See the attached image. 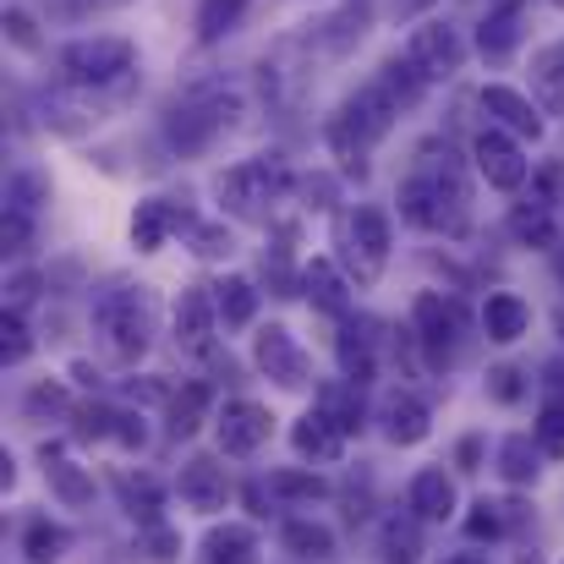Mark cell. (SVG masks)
Segmentation results:
<instances>
[{
    "label": "cell",
    "mask_w": 564,
    "mask_h": 564,
    "mask_svg": "<svg viewBox=\"0 0 564 564\" xmlns=\"http://www.w3.org/2000/svg\"><path fill=\"white\" fill-rule=\"evenodd\" d=\"M466 165L449 143H422L416 149V165L411 176L400 182V214L416 225V230H444V236H460L466 230Z\"/></svg>",
    "instance_id": "1"
},
{
    "label": "cell",
    "mask_w": 564,
    "mask_h": 564,
    "mask_svg": "<svg viewBox=\"0 0 564 564\" xmlns=\"http://www.w3.org/2000/svg\"><path fill=\"white\" fill-rule=\"evenodd\" d=\"M394 116H400V105L368 83V88H357L340 110H335V121H329V149H335V160L346 165V171H368V154H373V143L394 127Z\"/></svg>",
    "instance_id": "2"
},
{
    "label": "cell",
    "mask_w": 564,
    "mask_h": 564,
    "mask_svg": "<svg viewBox=\"0 0 564 564\" xmlns=\"http://www.w3.org/2000/svg\"><path fill=\"white\" fill-rule=\"evenodd\" d=\"M94 324L121 362H138L154 340V291L149 285H110L94 302Z\"/></svg>",
    "instance_id": "3"
},
{
    "label": "cell",
    "mask_w": 564,
    "mask_h": 564,
    "mask_svg": "<svg viewBox=\"0 0 564 564\" xmlns=\"http://www.w3.org/2000/svg\"><path fill=\"white\" fill-rule=\"evenodd\" d=\"M285 192H291V165L280 154H258V160H247V165H236V171L219 176L225 208L241 214V219H263Z\"/></svg>",
    "instance_id": "4"
},
{
    "label": "cell",
    "mask_w": 564,
    "mask_h": 564,
    "mask_svg": "<svg viewBox=\"0 0 564 564\" xmlns=\"http://www.w3.org/2000/svg\"><path fill=\"white\" fill-rule=\"evenodd\" d=\"M236 121V94H192L165 116V143L176 154H203Z\"/></svg>",
    "instance_id": "5"
},
{
    "label": "cell",
    "mask_w": 564,
    "mask_h": 564,
    "mask_svg": "<svg viewBox=\"0 0 564 564\" xmlns=\"http://www.w3.org/2000/svg\"><path fill=\"white\" fill-rule=\"evenodd\" d=\"M138 61V50L127 39H77L61 50V77L72 88H105L116 77H127Z\"/></svg>",
    "instance_id": "6"
},
{
    "label": "cell",
    "mask_w": 564,
    "mask_h": 564,
    "mask_svg": "<svg viewBox=\"0 0 564 564\" xmlns=\"http://www.w3.org/2000/svg\"><path fill=\"white\" fill-rule=\"evenodd\" d=\"M346 263L357 274V285H373L389 263V214L362 203L351 219H346Z\"/></svg>",
    "instance_id": "7"
},
{
    "label": "cell",
    "mask_w": 564,
    "mask_h": 564,
    "mask_svg": "<svg viewBox=\"0 0 564 564\" xmlns=\"http://www.w3.org/2000/svg\"><path fill=\"white\" fill-rule=\"evenodd\" d=\"M471 160H477V171L488 176V187H499V192L527 187V176H532V165H527L516 132H505V127H482L477 143H471Z\"/></svg>",
    "instance_id": "8"
},
{
    "label": "cell",
    "mask_w": 564,
    "mask_h": 564,
    "mask_svg": "<svg viewBox=\"0 0 564 564\" xmlns=\"http://www.w3.org/2000/svg\"><path fill=\"white\" fill-rule=\"evenodd\" d=\"M405 55L416 61V72H422L427 83H438V77H455V72H460L466 44H460V33H455L449 22H422V28H411Z\"/></svg>",
    "instance_id": "9"
},
{
    "label": "cell",
    "mask_w": 564,
    "mask_h": 564,
    "mask_svg": "<svg viewBox=\"0 0 564 564\" xmlns=\"http://www.w3.org/2000/svg\"><path fill=\"white\" fill-rule=\"evenodd\" d=\"M411 329H416V340L427 346V362L444 368L449 351H455V335H460V307L444 302L438 291H427V296H416V307H411Z\"/></svg>",
    "instance_id": "10"
},
{
    "label": "cell",
    "mask_w": 564,
    "mask_h": 564,
    "mask_svg": "<svg viewBox=\"0 0 564 564\" xmlns=\"http://www.w3.org/2000/svg\"><path fill=\"white\" fill-rule=\"evenodd\" d=\"M252 357H258V368L274 378L280 389H302V383H313V362H307V351H302V346L291 340V329H280V324L258 329Z\"/></svg>",
    "instance_id": "11"
},
{
    "label": "cell",
    "mask_w": 564,
    "mask_h": 564,
    "mask_svg": "<svg viewBox=\"0 0 564 564\" xmlns=\"http://www.w3.org/2000/svg\"><path fill=\"white\" fill-rule=\"evenodd\" d=\"M214 422H219V449H225V455H252V449H263L269 433H274V416H269V405H258V400H225V411H219Z\"/></svg>",
    "instance_id": "12"
},
{
    "label": "cell",
    "mask_w": 564,
    "mask_h": 564,
    "mask_svg": "<svg viewBox=\"0 0 564 564\" xmlns=\"http://www.w3.org/2000/svg\"><path fill=\"white\" fill-rule=\"evenodd\" d=\"M176 488H182V505L203 510V516H214V510L230 505V477H225V466L214 455H192L187 466H182V482Z\"/></svg>",
    "instance_id": "13"
},
{
    "label": "cell",
    "mask_w": 564,
    "mask_h": 564,
    "mask_svg": "<svg viewBox=\"0 0 564 564\" xmlns=\"http://www.w3.org/2000/svg\"><path fill=\"white\" fill-rule=\"evenodd\" d=\"M214 318H219L214 285H187L182 302H176V346L182 351H208L214 346Z\"/></svg>",
    "instance_id": "14"
},
{
    "label": "cell",
    "mask_w": 564,
    "mask_h": 564,
    "mask_svg": "<svg viewBox=\"0 0 564 564\" xmlns=\"http://www.w3.org/2000/svg\"><path fill=\"white\" fill-rule=\"evenodd\" d=\"M482 110L494 116V127H505V132H516V138H543V105H532L527 94H516V88H505V83H488L482 88Z\"/></svg>",
    "instance_id": "15"
},
{
    "label": "cell",
    "mask_w": 564,
    "mask_h": 564,
    "mask_svg": "<svg viewBox=\"0 0 564 564\" xmlns=\"http://www.w3.org/2000/svg\"><path fill=\"white\" fill-rule=\"evenodd\" d=\"M182 225L192 230L187 208H176V203H165V197H149V203H138V214H132V241H138V252H160L165 236L182 230Z\"/></svg>",
    "instance_id": "16"
},
{
    "label": "cell",
    "mask_w": 564,
    "mask_h": 564,
    "mask_svg": "<svg viewBox=\"0 0 564 564\" xmlns=\"http://www.w3.org/2000/svg\"><path fill=\"white\" fill-rule=\"evenodd\" d=\"M405 505H411V516H422V521H449V516H455V482L444 477V466H422V471L411 477Z\"/></svg>",
    "instance_id": "17"
},
{
    "label": "cell",
    "mask_w": 564,
    "mask_h": 564,
    "mask_svg": "<svg viewBox=\"0 0 564 564\" xmlns=\"http://www.w3.org/2000/svg\"><path fill=\"white\" fill-rule=\"evenodd\" d=\"M383 433H389V444H422L433 433V416H427V405L416 394L400 389V394L383 400Z\"/></svg>",
    "instance_id": "18"
},
{
    "label": "cell",
    "mask_w": 564,
    "mask_h": 564,
    "mask_svg": "<svg viewBox=\"0 0 564 564\" xmlns=\"http://www.w3.org/2000/svg\"><path fill=\"white\" fill-rule=\"evenodd\" d=\"M44 477H50V494H55L66 510L94 505V477H88L77 460H66L61 449H44Z\"/></svg>",
    "instance_id": "19"
},
{
    "label": "cell",
    "mask_w": 564,
    "mask_h": 564,
    "mask_svg": "<svg viewBox=\"0 0 564 564\" xmlns=\"http://www.w3.org/2000/svg\"><path fill=\"white\" fill-rule=\"evenodd\" d=\"M482 329H488V340H499V346H516V340L532 329V307H527L521 296L499 291V296H488V307H482Z\"/></svg>",
    "instance_id": "20"
},
{
    "label": "cell",
    "mask_w": 564,
    "mask_h": 564,
    "mask_svg": "<svg viewBox=\"0 0 564 564\" xmlns=\"http://www.w3.org/2000/svg\"><path fill=\"white\" fill-rule=\"evenodd\" d=\"M291 444H296V455H307V460H340L346 433H340L324 411H307V416L291 427Z\"/></svg>",
    "instance_id": "21"
},
{
    "label": "cell",
    "mask_w": 564,
    "mask_h": 564,
    "mask_svg": "<svg viewBox=\"0 0 564 564\" xmlns=\"http://www.w3.org/2000/svg\"><path fill=\"white\" fill-rule=\"evenodd\" d=\"M357 389H362V383H351V378H346V383H324V389H318V411H324L346 438L368 427V411H362V394H357Z\"/></svg>",
    "instance_id": "22"
},
{
    "label": "cell",
    "mask_w": 564,
    "mask_h": 564,
    "mask_svg": "<svg viewBox=\"0 0 564 564\" xmlns=\"http://www.w3.org/2000/svg\"><path fill=\"white\" fill-rule=\"evenodd\" d=\"M510 236H516L521 247H538V252H549V247L560 241V230H554V214H549V203H538V197L516 203V208H510Z\"/></svg>",
    "instance_id": "23"
},
{
    "label": "cell",
    "mask_w": 564,
    "mask_h": 564,
    "mask_svg": "<svg viewBox=\"0 0 564 564\" xmlns=\"http://www.w3.org/2000/svg\"><path fill=\"white\" fill-rule=\"evenodd\" d=\"M532 88H538L543 116H564V44L538 50V61H532Z\"/></svg>",
    "instance_id": "24"
},
{
    "label": "cell",
    "mask_w": 564,
    "mask_h": 564,
    "mask_svg": "<svg viewBox=\"0 0 564 564\" xmlns=\"http://www.w3.org/2000/svg\"><path fill=\"white\" fill-rule=\"evenodd\" d=\"M302 291H307L313 307H324V313H346V274H340L329 258H313V263L302 269Z\"/></svg>",
    "instance_id": "25"
},
{
    "label": "cell",
    "mask_w": 564,
    "mask_h": 564,
    "mask_svg": "<svg viewBox=\"0 0 564 564\" xmlns=\"http://www.w3.org/2000/svg\"><path fill=\"white\" fill-rule=\"evenodd\" d=\"M203 564H258L252 527H214L203 538Z\"/></svg>",
    "instance_id": "26"
},
{
    "label": "cell",
    "mask_w": 564,
    "mask_h": 564,
    "mask_svg": "<svg viewBox=\"0 0 564 564\" xmlns=\"http://www.w3.org/2000/svg\"><path fill=\"white\" fill-rule=\"evenodd\" d=\"M214 302H219L225 329H247V324L258 318V291H252V280H241V274L219 280V285H214Z\"/></svg>",
    "instance_id": "27"
},
{
    "label": "cell",
    "mask_w": 564,
    "mask_h": 564,
    "mask_svg": "<svg viewBox=\"0 0 564 564\" xmlns=\"http://www.w3.org/2000/svg\"><path fill=\"white\" fill-rule=\"evenodd\" d=\"M373 83L394 99V105H400V110H411V105L422 99V88H427V77L416 72V61H411V55H405V61H400V55H394V61H383Z\"/></svg>",
    "instance_id": "28"
},
{
    "label": "cell",
    "mask_w": 564,
    "mask_h": 564,
    "mask_svg": "<svg viewBox=\"0 0 564 564\" xmlns=\"http://www.w3.org/2000/svg\"><path fill=\"white\" fill-rule=\"evenodd\" d=\"M335 357H340V373L351 378V383H373V373H378L373 340H368L357 324H346V329H340V340H335Z\"/></svg>",
    "instance_id": "29"
},
{
    "label": "cell",
    "mask_w": 564,
    "mask_h": 564,
    "mask_svg": "<svg viewBox=\"0 0 564 564\" xmlns=\"http://www.w3.org/2000/svg\"><path fill=\"white\" fill-rule=\"evenodd\" d=\"M280 543H285L296 560H329V554H335V532L318 527V521H285V527H280Z\"/></svg>",
    "instance_id": "30"
},
{
    "label": "cell",
    "mask_w": 564,
    "mask_h": 564,
    "mask_svg": "<svg viewBox=\"0 0 564 564\" xmlns=\"http://www.w3.org/2000/svg\"><path fill=\"white\" fill-rule=\"evenodd\" d=\"M208 405H214V389H208V383H182V394L171 400V433H176V438H192V433L203 427Z\"/></svg>",
    "instance_id": "31"
},
{
    "label": "cell",
    "mask_w": 564,
    "mask_h": 564,
    "mask_svg": "<svg viewBox=\"0 0 564 564\" xmlns=\"http://www.w3.org/2000/svg\"><path fill=\"white\" fill-rule=\"evenodd\" d=\"M383 560L389 564L422 560V516H394V521L383 527Z\"/></svg>",
    "instance_id": "32"
},
{
    "label": "cell",
    "mask_w": 564,
    "mask_h": 564,
    "mask_svg": "<svg viewBox=\"0 0 564 564\" xmlns=\"http://www.w3.org/2000/svg\"><path fill=\"white\" fill-rule=\"evenodd\" d=\"M66 549H72V532H66V527H55V521H28V532H22V554H28L33 564H55Z\"/></svg>",
    "instance_id": "33"
},
{
    "label": "cell",
    "mask_w": 564,
    "mask_h": 564,
    "mask_svg": "<svg viewBox=\"0 0 564 564\" xmlns=\"http://www.w3.org/2000/svg\"><path fill=\"white\" fill-rule=\"evenodd\" d=\"M247 6H252V0H203V6H197V39H203V44H219V39L247 17Z\"/></svg>",
    "instance_id": "34"
},
{
    "label": "cell",
    "mask_w": 564,
    "mask_h": 564,
    "mask_svg": "<svg viewBox=\"0 0 564 564\" xmlns=\"http://www.w3.org/2000/svg\"><path fill=\"white\" fill-rule=\"evenodd\" d=\"M516 39H521V17H516V11H488V22H482V33H477V50H482L488 61H505V55L516 50Z\"/></svg>",
    "instance_id": "35"
},
{
    "label": "cell",
    "mask_w": 564,
    "mask_h": 564,
    "mask_svg": "<svg viewBox=\"0 0 564 564\" xmlns=\"http://www.w3.org/2000/svg\"><path fill=\"white\" fill-rule=\"evenodd\" d=\"M538 455H543V444L527 438V433H516V438L499 444V471H505L510 482H532V477H538Z\"/></svg>",
    "instance_id": "36"
},
{
    "label": "cell",
    "mask_w": 564,
    "mask_h": 564,
    "mask_svg": "<svg viewBox=\"0 0 564 564\" xmlns=\"http://www.w3.org/2000/svg\"><path fill=\"white\" fill-rule=\"evenodd\" d=\"M532 438L543 444V455L564 460V400H549V405L538 411V422H532Z\"/></svg>",
    "instance_id": "37"
},
{
    "label": "cell",
    "mask_w": 564,
    "mask_h": 564,
    "mask_svg": "<svg viewBox=\"0 0 564 564\" xmlns=\"http://www.w3.org/2000/svg\"><path fill=\"white\" fill-rule=\"evenodd\" d=\"M39 203H50V182H44V176L22 171V176H11V182H6V208H17V214H33Z\"/></svg>",
    "instance_id": "38"
},
{
    "label": "cell",
    "mask_w": 564,
    "mask_h": 564,
    "mask_svg": "<svg viewBox=\"0 0 564 564\" xmlns=\"http://www.w3.org/2000/svg\"><path fill=\"white\" fill-rule=\"evenodd\" d=\"M269 494H280V499H324L329 482L313 477V471H274L269 477Z\"/></svg>",
    "instance_id": "39"
},
{
    "label": "cell",
    "mask_w": 564,
    "mask_h": 564,
    "mask_svg": "<svg viewBox=\"0 0 564 564\" xmlns=\"http://www.w3.org/2000/svg\"><path fill=\"white\" fill-rule=\"evenodd\" d=\"M121 499L132 516H143V527H154V510H160V482L154 477H121Z\"/></svg>",
    "instance_id": "40"
},
{
    "label": "cell",
    "mask_w": 564,
    "mask_h": 564,
    "mask_svg": "<svg viewBox=\"0 0 564 564\" xmlns=\"http://www.w3.org/2000/svg\"><path fill=\"white\" fill-rule=\"evenodd\" d=\"M505 510H510V505H488V499H482V505H471V516H466V538H477V543H482V538H488V543H494V538H505V527H510V516H505Z\"/></svg>",
    "instance_id": "41"
},
{
    "label": "cell",
    "mask_w": 564,
    "mask_h": 564,
    "mask_svg": "<svg viewBox=\"0 0 564 564\" xmlns=\"http://www.w3.org/2000/svg\"><path fill=\"white\" fill-rule=\"evenodd\" d=\"M33 351V340H28V329H22V313H6L0 318V357L6 362H22Z\"/></svg>",
    "instance_id": "42"
},
{
    "label": "cell",
    "mask_w": 564,
    "mask_h": 564,
    "mask_svg": "<svg viewBox=\"0 0 564 564\" xmlns=\"http://www.w3.org/2000/svg\"><path fill=\"white\" fill-rule=\"evenodd\" d=\"M77 438H116V411L110 405H83L77 411Z\"/></svg>",
    "instance_id": "43"
},
{
    "label": "cell",
    "mask_w": 564,
    "mask_h": 564,
    "mask_svg": "<svg viewBox=\"0 0 564 564\" xmlns=\"http://www.w3.org/2000/svg\"><path fill=\"white\" fill-rule=\"evenodd\" d=\"M143 554L154 564H171L176 554H182V538L171 532V527H143Z\"/></svg>",
    "instance_id": "44"
},
{
    "label": "cell",
    "mask_w": 564,
    "mask_h": 564,
    "mask_svg": "<svg viewBox=\"0 0 564 564\" xmlns=\"http://www.w3.org/2000/svg\"><path fill=\"white\" fill-rule=\"evenodd\" d=\"M192 252L197 258H225L230 252V230L225 225H192Z\"/></svg>",
    "instance_id": "45"
},
{
    "label": "cell",
    "mask_w": 564,
    "mask_h": 564,
    "mask_svg": "<svg viewBox=\"0 0 564 564\" xmlns=\"http://www.w3.org/2000/svg\"><path fill=\"white\" fill-rule=\"evenodd\" d=\"M33 296H39V274H33V269H17V274L6 280V313H28Z\"/></svg>",
    "instance_id": "46"
},
{
    "label": "cell",
    "mask_w": 564,
    "mask_h": 564,
    "mask_svg": "<svg viewBox=\"0 0 564 564\" xmlns=\"http://www.w3.org/2000/svg\"><path fill=\"white\" fill-rule=\"evenodd\" d=\"M28 236H33V214H17V208H6V225H0V241H6V252H28Z\"/></svg>",
    "instance_id": "47"
},
{
    "label": "cell",
    "mask_w": 564,
    "mask_h": 564,
    "mask_svg": "<svg viewBox=\"0 0 564 564\" xmlns=\"http://www.w3.org/2000/svg\"><path fill=\"white\" fill-rule=\"evenodd\" d=\"M28 411H33V416H44V411H66V389H61L55 378L33 383V389H28Z\"/></svg>",
    "instance_id": "48"
},
{
    "label": "cell",
    "mask_w": 564,
    "mask_h": 564,
    "mask_svg": "<svg viewBox=\"0 0 564 564\" xmlns=\"http://www.w3.org/2000/svg\"><path fill=\"white\" fill-rule=\"evenodd\" d=\"M521 389H527V383H521V368H494V373H488V394H494L499 405H516Z\"/></svg>",
    "instance_id": "49"
},
{
    "label": "cell",
    "mask_w": 564,
    "mask_h": 564,
    "mask_svg": "<svg viewBox=\"0 0 564 564\" xmlns=\"http://www.w3.org/2000/svg\"><path fill=\"white\" fill-rule=\"evenodd\" d=\"M6 33H11V44H17V50H39V33H33V17H28V11H17V6L6 11Z\"/></svg>",
    "instance_id": "50"
},
{
    "label": "cell",
    "mask_w": 564,
    "mask_h": 564,
    "mask_svg": "<svg viewBox=\"0 0 564 564\" xmlns=\"http://www.w3.org/2000/svg\"><path fill=\"white\" fill-rule=\"evenodd\" d=\"M532 197H538V203H549V208L564 203V165H549V171L538 176V192H532Z\"/></svg>",
    "instance_id": "51"
},
{
    "label": "cell",
    "mask_w": 564,
    "mask_h": 564,
    "mask_svg": "<svg viewBox=\"0 0 564 564\" xmlns=\"http://www.w3.org/2000/svg\"><path fill=\"white\" fill-rule=\"evenodd\" d=\"M116 438L127 444V449H143V416H132V411H116Z\"/></svg>",
    "instance_id": "52"
},
{
    "label": "cell",
    "mask_w": 564,
    "mask_h": 564,
    "mask_svg": "<svg viewBox=\"0 0 564 564\" xmlns=\"http://www.w3.org/2000/svg\"><path fill=\"white\" fill-rule=\"evenodd\" d=\"M427 6H433V0H394L400 17H416V11H427Z\"/></svg>",
    "instance_id": "53"
},
{
    "label": "cell",
    "mask_w": 564,
    "mask_h": 564,
    "mask_svg": "<svg viewBox=\"0 0 564 564\" xmlns=\"http://www.w3.org/2000/svg\"><path fill=\"white\" fill-rule=\"evenodd\" d=\"M488 11H521V0H488Z\"/></svg>",
    "instance_id": "54"
},
{
    "label": "cell",
    "mask_w": 564,
    "mask_h": 564,
    "mask_svg": "<svg viewBox=\"0 0 564 564\" xmlns=\"http://www.w3.org/2000/svg\"><path fill=\"white\" fill-rule=\"evenodd\" d=\"M444 564H488L482 554H455V560H444Z\"/></svg>",
    "instance_id": "55"
},
{
    "label": "cell",
    "mask_w": 564,
    "mask_h": 564,
    "mask_svg": "<svg viewBox=\"0 0 564 564\" xmlns=\"http://www.w3.org/2000/svg\"><path fill=\"white\" fill-rule=\"evenodd\" d=\"M560 340H564V313H560Z\"/></svg>",
    "instance_id": "56"
},
{
    "label": "cell",
    "mask_w": 564,
    "mask_h": 564,
    "mask_svg": "<svg viewBox=\"0 0 564 564\" xmlns=\"http://www.w3.org/2000/svg\"><path fill=\"white\" fill-rule=\"evenodd\" d=\"M554 6H564V0H554Z\"/></svg>",
    "instance_id": "57"
}]
</instances>
